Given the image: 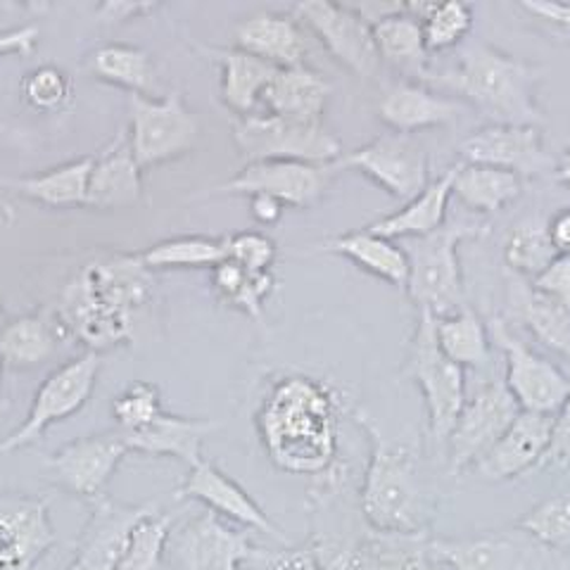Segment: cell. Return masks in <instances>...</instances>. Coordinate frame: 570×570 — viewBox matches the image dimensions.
Returning <instances> with one entry per match:
<instances>
[{
  "mask_svg": "<svg viewBox=\"0 0 570 570\" xmlns=\"http://www.w3.org/2000/svg\"><path fill=\"white\" fill-rule=\"evenodd\" d=\"M222 428L214 419H190L159 414L153 423L134 433H119L129 452L146 456H169L195 466L203 459V444Z\"/></svg>",
  "mask_w": 570,
  "mask_h": 570,
  "instance_id": "cell-27",
  "label": "cell"
},
{
  "mask_svg": "<svg viewBox=\"0 0 570 570\" xmlns=\"http://www.w3.org/2000/svg\"><path fill=\"white\" fill-rule=\"evenodd\" d=\"M226 259L236 262L243 269L264 274L274 272L278 245L262 230H240V234L226 236Z\"/></svg>",
  "mask_w": 570,
  "mask_h": 570,
  "instance_id": "cell-47",
  "label": "cell"
},
{
  "mask_svg": "<svg viewBox=\"0 0 570 570\" xmlns=\"http://www.w3.org/2000/svg\"><path fill=\"white\" fill-rule=\"evenodd\" d=\"M431 557L454 570H563L568 557L532 538L521 525L463 538H431Z\"/></svg>",
  "mask_w": 570,
  "mask_h": 570,
  "instance_id": "cell-10",
  "label": "cell"
},
{
  "mask_svg": "<svg viewBox=\"0 0 570 570\" xmlns=\"http://www.w3.org/2000/svg\"><path fill=\"white\" fill-rule=\"evenodd\" d=\"M530 285L570 307V255H559Z\"/></svg>",
  "mask_w": 570,
  "mask_h": 570,
  "instance_id": "cell-49",
  "label": "cell"
},
{
  "mask_svg": "<svg viewBox=\"0 0 570 570\" xmlns=\"http://www.w3.org/2000/svg\"><path fill=\"white\" fill-rule=\"evenodd\" d=\"M157 3H131V0H110V3L98 6V17L102 24H124L131 20H142L157 10Z\"/></svg>",
  "mask_w": 570,
  "mask_h": 570,
  "instance_id": "cell-53",
  "label": "cell"
},
{
  "mask_svg": "<svg viewBox=\"0 0 570 570\" xmlns=\"http://www.w3.org/2000/svg\"><path fill=\"white\" fill-rule=\"evenodd\" d=\"M142 198V169L129 148L127 129L94 155L91 178H88L86 207L91 209H129Z\"/></svg>",
  "mask_w": 570,
  "mask_h": 570,
  "instance_id": "cell-25",
  "label": "cell"
},
{
  "mask_svg": "<svg viewBox=\"0 0 570 570\" xmlns=\"http://www.w3.org/2000/svg\"><path fill=\"white\" fill-rule=\"evenodd\" d=\"M347 466H335L314 478L309 490L312 515L316 525L307 547L324 570H433L431 538H404L371 530L360 507L352 511L347 502Z\"/></svg>",
  "mask_w": 570,
  "mask_h": 570,
  "instance_id": "cell-3",
  "label": "cell"
},
{
  "mask_svg": "<svg viewBox=\"0 0 570 570\" xmlns=\"http://www.w3.org/2000/svg\"><path fill=\"white\" fill-rule=\"evenodd\" d=\"M515 525L528 530L532 538H538L549 549L570 557V483L542 499Z\"/></svg>",
  "mask_w": 570,
  "mask_h": 570,
  "instance_id": "cell-44",
  "label": "cell"
},
{
  "mask_svg": "<svg viewBox=\"0 0 570 570\" xmlns=\"http://www.w3.org/2000/svg\"><path fill=\"white\" fill-rule=\"evenodd\" d=\"M295 14L314 31L328 56L354 77L371 79L379 75L381 58L376 43H373L371 27L350 8V3L305 0L295 6Z\"/></svg>",
  "mask_w": 570,
  "mask_h": 570,
  "instance_id": "cell-17",
  "label": "cell"
},
{
  "mask_svg": "<svg viewBox=\"0 0 570 570\" xmlns=\"http://www.w3.org/2000/svg\"><path fill=\"white\" fill-rule=\"evenodd\" d=\"M452 181H454V169L450 167L442 176L433 178L419 195H414L402 209L387 214L376 222L366 224L364 228L387 240H400V238H423L435 234L438 228L448 224V207L452 198Z\"/></svg>",
  "mask_w": 570,
  "mask_h": 570,
  "instance_id": "cell-31",
  "label": "cell"
},
{
  "mask_svg": "<svg viewBox=\"0 0 570 570\" xmlns=\"http://www.w3.org/2000/svg\"><path fill=\"white\" fill-rule=\"evenodd\" d=\"M341 416L343 400L331 383L309 373H285L264 392L255 428L278 471L318 478L337 463Z\"/></svg>",
  "mask_w": 570,
  "mask_h": 570,
  "instance_id": "cell-2",
  "label": "cell"
},
{
  "mask_svg": "<svg viewBox=\"0 0 570 570\" xmlns=\"http://www.w3.org/2000/svg\"><path fill=\"white\" fill-rule=\"evenodd\" d=\"M409 10L421 22L423 41L428 52L452 50L466 41L473 31V6L459 0H442V3H409Z\"/></svg>",
  "mask_w": 570,
  "mask_h": 570,
  "instance_id": "cell-41",
  "label": "cell"
},
{
  "mask_svg": "<svg viewBox=\"0 0 570 570\" xmlns=\"http://www.w3.org/2000/svg\"><path fill=\"white\" fill-rule=\"evenodd\" d=\"M100 371V354L94 352H83L50 371L36 390L27 419L10 435L0 438V456L31 448L52 425L79 414L94 395Z\"/></svg>",
  "mask_w": 570,
  "mask_h": 570,
  "instance_id": "cell-11",
  "label": "cell"
},
{
  "mask_svg": "<svg viewBox=\"0 0 570 570\" xmlns=\"http://www.w3.org/2000/svg\"><path fill=\"white\" fill-rule=\"evenodd\" d=\"M253 547L247 532L205 509L174 523L165 554L176 570H245Z\"/></svg>",
  "mask_w": 570,
  "mask_h": 570,
  "instance_id": "cell-15",
  "label": "cell"
},
{
  "mask_svg": "<svg viewBox=\"0 0 570 570\" xmlns=\"http://www.w3.org/2000/svg\"><path fill=\"white\" fill-rule=\"evenodd\" d=\"M452 195L480 214H497L499 209L509 207L523 195L525 181L504 169H494L485 165L456 163Z\"/></svg>",
  "mask_w": 570,
  "mask_h": 570,
  "instance_id": "cell-35",
  "label": "cell"
},
{
  "mask_svg": "<svg viewBox=\"0 0 570 570\" xmlns=\"http://www.w3.org/2000/svg\"><path fill=\"white\" fill-rule=\"evenodd\" d=\"M6 309H3V299H0V328H3L6 326Z\"/></svg>",
  "mask_w": 570,
  "mask_h": 570,
  "instance_id": "cell-58",
  "label": "cell"
},
{
  "mask_svg": "<svg viewBox=\"0 0 570 570\" xmlns=\"http://www.w3.org/2000/svg\"><path fill=\"white\" fill-rule=\"evenodd\" d=\"M249 214L253 219L262 226H272L281 222L283 217V205L276 198H269V195H249Z\"/></svg>",
  "mask_w": 570,
  "mask_h": 570,
  "instance_id": "cell-55",
  "label": "cell"
},
{
  "mask_svg": "<svg viewBox=\"0 0 570 570\" xmlns=\"http://www.w3.org/2000/svg\"><path fill=\"white\" fill-rule=\"evenodd\" d=\"M492 343L502 350L507 360L504 385L521 412L557 416L570 397V376L547 356L528 347L504 318L494 316L490 324Z\"/></svg>",
  "mask_w": 570,
  "mask_h": 570,
  "instance_id": "cell-12",
  "label": "cell"
},
{
  "mask_svg": "<svg viewBox=\"0 0 570 570\" xmlns=\"http://www.w3.org/2000/svg\"><path fill=\"white\" fill-rule=\"evenodd\" d=\"M554 178L566 186H570V148L557 159V167H554Z\"/></svg>",
  "mask_w": 570,
  "mask_h": 570,
  "instance_id": "cell-56",
  "label": "cell"
},
{
  "mask_svg": "<svg viewBox=\"0 0 570 570\" xmlns=\"http://www.w3.org/2000/svg\"><path fill=\"white\" fill-rule=\"evenodd\" d=\"M544 69L509 56L488 43H471L461 50L454 69L433 77L440 88L456 94L490 124L513 127H542L544 112L538 102V88Z\"/></svg>",
  "mask_w": 570,
  "mask_h": 570,
  "instance_id": "cell-5",
  "label": "cell"
},
{
  "mask_svg": "<svg viewBox=\"0 0 570 570\" xmlns=\"http://www.w3.org/2000/svg\"><path fill=\"white\" fill-rule=\"evenodd\" d=\"M554 419L557 416L549 414L521 412L509 425V431L471 471H475V475L485 483H504V480H519L538 473L549 450Z\"/></svg>",
  "mask_w": 570,
  "mask_h": 570,
  "instance_id": "cell-23",
  "label": "cell"
},
{
  "mask_svg": "<svg viewBox=\"0 0 570 570\" xmlns=\"http://www.w3.org/2000/svg\"><path fill=\"white\" fill-rule=\"evenodd\" d=\"M230 136L245 163L333 165L343 157V142L324 121H297L276 115L234 117Z\"/></svg>",
  "mask_w": 570,
  "mask_h": 570,
  "instance_id": "cell-7",
  "label": "cell"
},
{
  "mask_svg": "<svg viewBox=\"0 0 570 570\" xmlns=\"http://www.w3.org/2000/svg\"><path fill=\"white\" fill-rule=\"evenodd\" d=\"M549 466H570V397L554 419V431H551V442L540 471Z\"/></svg>",
  "mask_w": 570,
  "mask_h": 570,
  "instance_id": "cell-50",
  "label": "cell"
},
{
  "mask_svg": "<svg viewBox=\"0 0 570 570\" xmlns=\"http://www.w3.org/2000/svg\"><path fill=\"white\" fill-rule=\"evenodd\" d=\"M402 379L419 385L431 435L438 444H448L461 409L466 404V371L440 350L435 341V316L431 312H419V324L402 366Z\"/></svg>",
  "mask_w": 570,
  "mask_h": 570,
  "instance_id": "cell-8",
  "label": "cell"
},
{
  "mask_svg": "<svg viewBox=\"0 0 570 570\" xmlns=\"http://www.w3.org/2000/svg\"><path fill=\"white\" fill-rule=\"evenodd\" d=\"M461 163L504 169L523 181L532 176L554 171L557 159L549 155L540 127H513V124H488L461 140Z\"/></svg>",
  "mask_w": 570,
  "mask_h": 570,
  "instance_id": "cell-19",
  "label": "cell"
},
{
  "mask_svg": "<svg viewBox=\"0 0 570 570\" xmlns=\"http://www.w3.org/2000/svg\"><path fill=\"white\" fill-rule=\"evenodd\" d=\"M463 110H466V105L461 100L433 94L431 88L414 81L390 83L376 105V112L385 127L392 134L404 136L450 127Z\"/></svg>",
  "mask_w": 570,
  "mask_h": 570,
  "instance_id": "cell-24",
  "label": "cell"
},
{
  "mask_svg": "<svg viewBox=\"0 0 570 570\" xmlns=\"http://www.w3.org/2000/svg\"><path fill=\"white\" fill-rule=\"evenodd\" d=\"M94 155L69 159L43 174H31L20 178H0V190L14 193L29 203H39L50 209L86 207L88 178H91Z\"/></svg>",
  "mask_w": 570,
  "mask_h": 570,
  "instance_id": "cell-30",
  "label": "cell"
},
{
  "mask_svg": "<svg viewBox=\"0 0 570 570\" xmlns=\"http://www.w3.org/2000/svg\"><path fill=\"white\" fill-rule=\"evenodd\" d=\"M22 98L33 112L58 115L75 100V81L56 65H41L22 79Z\"/></svg>",
  "mask_w": 570,
  "mask_h": 570,
  "instance_id": "cell-45",
  "label": "cell"
},
{
  "mask_svg": "<svg viewBox=\"0 0 570 570\" xmlns=\"http://www.w3.org/2000/svg\"><path fill=\"white\" fill-rule=\"evenodd\" d=\"M174 523L176 515L163 509L142 519L134 528L117 570H163L167 540Z\"/></svg>",
  "mask_w": 570,
  "mask_h": 570,
  "instance_id": "cell-43",
  "label": "cell"
},
{
  "mask_svg": "<svg viewBox=\"0 0 570 570\" xmlns=\"http://www.w3.org/2000/svg\"><path fill=\"white\" fill-rule=\"evenodd\" d=\"M547 234L559 255H570V207L551 214L547 222Z\"/></svg>",
  "mask_w": 570,
  "mask_h": 570,
  "instance_id": "cell-54",
  "label": "cell"
},
{
  "mask_svg": "<svg viewBox=\"0 0 570 570\" xmlns=\"http://www.w3.org/2000/svg\"><path fill=\"white\" fill-rule=\"evenodd\" d=\"M245 570H324L312 549L305 547H281V549H266L253 547L245 561Z\"/></svg>",
  "mask_w": 570,
  "mask_h": 570,
  "instance_id": "cell-48",
  "label": "cell"
},
{
  "mask_svg": "<svg viewBox=\"0 0 570 570\" xmlns=\"http://www.w3.org/2000/svg\"><path fill=\"white\" fill-rule=\"evenodd\" d=\"M337 171L354 169L371 178L397 200H412L428 184H431V165L428 153L416 136L383 134L366 146L352 153H343L335 163Z\"/></svg>",
  "mask_w": 570,
  "mask_h": 570,
  "instance_id": "cell-14",
  "label": "cell"
},
{
  "mask_svg": "<svg viewBox=\"0 0 570 570\" xmlns=\"http://www.w3.org/2000/svg\"><path fill=\"white\" fill-rule=\"evenodd\" d=\"M127 115L124 129L142 171L186 157L200 140V121L181 91L157 98L127 96Z\"/></svg>",
  "mask_w": 570,
  "mask_h": 570,
  "instance_id": "cell-9",
  "label": "cell"
},
{
  "mask_svg": "<svg viewBox=\"0 0 570 570\" xmlns=\"http://www.w3.org/2000/svg\"><path fill=\"white\" fill-rule=\"evenodd\" d=\"M373 43H376L381 62L385 60L395 69L406 71V75H425L428 48L423 41L421 22L416 14L404 3L400 10L381 17L379 22L371 24Z\"/></svg>",
  "mask_w": 570,
  "mask_h": 570,
  "instance_id": "cell-36",
  "label": "cell"
},
{
  "mask_svg": "<svg viewBox=\"0 0 570 570\" xmlns=\"http://www.w3.org/2000/svg\"><path fill=\"white\" fill-rule=\"evenodd\" d=\"M86 65L98 81L117 86L127 96L157 98V69L148 50L129 43H102L88 56Z\"/></svg>",
  "mask_w": 570,
  "mask_h": 570,
  "instance_id": "cell-34",
  "label": "cell"
},
{
  "mask_svg": "<svg viewBox=\"0 0 570 570\" xmlns=\"http://www.w3.org/2000/svg\"><path fill=\"white\" fill-rule=\"evenodd\" d=\"M46 499L0 492V570H33L56 547Z\"/></svg>",
  "mask_w": 570,
  "mask_h": 570,
  "instance_id": "cell-20",
  "label": "cell"
},
{
  "mask_svg": "<svg viewBox=\"0 0 570 570\" xmlns=\"http://www.w3.org/2000/svg\"><path fill=\"white\" fill-rule=\"evenodd\" d=\"M307 255H337L360 266L362 272L376 276L397 291L406 288L409 262L400 243L371 234L364 226L350 234L326 238L305 249Z\"/></svg>",
  "mask_w": 570,
  "mask_h": 570,
  "instance_id": "cell-29",
  "label": "cell"
},
{
  "mask_svg": "<svg viewBox=\"0 0 570 570\" xmlns=\"http://www.w3.org/2000/svg\"><path fill=\"white\" fill-rule=\"evenodd\" d=\"M236 48L249 52L276 69L302 67L309 52V39L302 24L283 12L249 14L234 27Z\"/></svg>",
  "mask_w": 570,
  "mask_h": 570,
  "instance_id": "cell-26",
  "label": "cell"
},
{
  "mask_svg": "<svg viewBox=\"0 0 570 570\" xmlns=\"http://www.w3.org/2000/svg\"><path fill=\"white\" fill-rule=\"evenodd\" d=\"M333 83L309 69L307 65L278 69L272 83L266 86L262 105L266 115H276L297 121H324Z\"/></svg>",
  "mask_w": 570,
  "mask_h": 570,
  "instance_id": "cell-32",
  "label": "cell"
},
{
  "mask_svg": "<svg viewBox=\"0 0 570 570\" xmlns=\"http://www.w3.org/2000/svg\"><path fill=\"white\" fill-rule=\"evenodd\" d=\"M127 454L129 450L119 433L110 431L62 444L58 452L48 456L46 466L65 492L94 504L96 499L105 497L107 485H110L112 475Z\"/></svg>",
  "mask_w": 570,
  "mask_h": 570,
  "instance_id": "cell-18",
  "label": "cell"
},
{
  "mask_svg": "<svg viewBox=\"0 0 570 570\" xmlns=\"http://www.w3.org/2000/svg\"><path fill=\"white\" fill-rule=\"evenodd\" d=\"M3 371H6V364H3V360H0V381H3Z\"/></svg>",
  "mask_w": 570,
  "mask_h": 570,
  "instance_id": "cell-59",
  "label": "cell"
},
{
  "mask_svg": "<svg viewBox=\"0 0 570 570\" xmlns=\"http://www.w3.org/2000/svg\"><path fill=\"white\" fill-rule=\"evenodd\" d=\"M559 257L547 234V224L528 219L511 228L504 243L507 269L525 283H532Z\"/></svg>",
  "mask_w": 570,
  "mask_h": 570,
  "instance_id": "cell-42",
  "label": "cell"
},
{
  "mask_svg": "<svg viewBox=\"0 0 570 570\" xmlns=\"http://www.w3.org/2000/svg\"><path fill=\"white\" fill-rule=\"evenodd\" d=\"M62 343L69 337L52 309H36L0 328V360L12 368H33L52 360Z\"/></svg>",
  "mask_w": 570,
  "mask_h": 570,
  "instance_id": "cell-33",
  "label": "cell"
},
{
  "mask_svg": "<svg viewBox=\"0 0 570 570\" xmlns=\"http://www.w3.org/2000/svg\"><path fill=\"white\" fill-rule=\"evenodd\" d=\"M483 226L469 222H452L435 234L412 238L402 245L409 262L406 293L419 312L444 316L466 305L463 299V274L459 262V245L478 238Z\"/></svg>",
  "mask_w": 570,
  "mask_h": 570,
  "instance_id": "cell-6",
  "label": "cell"
},
{
  "mask_svg": "<svg viewBox=\"0 0 570 570\" xmlns=\"http://www.w3.org/2000/svg\"><path fill=\"white\" fill-rule=\"evenodd\" d=\"M519 414L521 409L511 397L504 381H492L483 390H478L463 404L448 438L450 473L459 475L473 469L494 448L499 438L509 431V425Z\"/></svg>",
  "mask_w": 570,
  "mask_h": 570,
  "instance_id": "cell-16",
  "label": "cell"
},
{
  "mask_svg": "<svg viewBox=\"0 0 570 570\" xmlns=\"http://www.w3.org/2000/svg\"><path fill=\"white\" fill-rule=\"evenodd\" d=\"M212 291L217 295L222 305L243 312L245 316L255 318L257 324L264 321V305L276 288L274 272L255 274L247 272L236 262L224 259L219 266H214L209 274Z\"/></svg>",
  "mask_w": 570,
  "mask_h": 570,
  "instance_id": "cell-40",
  "label": "cell"
},
{
  "mask_svg": "<svg viewBox=\"0 0 570 570\" xmlns=\"http://www.w3.org/2000/svg\"><path fill=\"white\" fill-rule=\"evenodd\" d=\"M511 307L521 316L530 333L549 350L570 360V307L563 302L534 291L530 283L515 278L511 288Z\"/></svg>",
  "mask_w": 570,
  "mask_h": 570,
  "instance_id": "cell-37",
  "label": "cell"
},
{
  "mask_svg": "<svg viewBox=\"0 0 570 570\" xmlns=\"http://www.w3.org/2000/svg\"><path fill=\"white\" fill-rule=\"evenodd\" d=\"M159 511V502L124 504L110 497H100L91 504V513L75 547L69 570H117L134 528Z\"/></svg>",
  "mask_w": 570,
  "mask_h": 570,
  "instance_id": "cell-21",
  "label": "cell"
},
{
  "mask_svg": "<svg viewBox=\"0 0 570 570\" xmlns=\"http://www.w3.org/2000/svg\"><path fill=\"white\" fill-rule=\"evenodd\" d=\"M0 214H3V219L10 224L14 222V209H12V203L8 200V195L0 190Z\"/></svg>",
  "mask_w": 570,
  "mask_h": 570,
  "instance_id": "cell-57",
  "label": "cell"
},
{
  "mask_svg": "<svg viewBox=\"0 0 570 570\" xmlns=\"http://www.w3.org/2000/svg\"><path fill=\"white\" fill-rule=\"evenodd\" d=\"M110 412L115 419V431L119 433L140 431V428L153 423L159 414H165L163 392H159L155 383L134 381L112 400Z\"/></svg>",
  "mask_w": 570,
  "mask_h": 570,
  "instance_id": "cell-46",
  "label": "cell"
},
{
  "mask_svg": "<svg viewBox=\"0 0 570 570\" xmlns=\"http://www.w3.org/2000/svg\"><path fill=\"white\" fill-rule=\"evenodd\" d=\"M140 262L150 274L155 272H186L214 269L226 259V236H171L142 249Z\"/></svg>",
  "mask_w": 570,
  "mask_h": 570,
  "instance_id": "cell-39",
  "label": "cell"
},
{
  "mask_svg": "<svg viewBox=\"0 0 570 570\" xmlns=\"http://www.w3.org/2000/svg\"><path fill=\"white\" fill-rule=\"evenodd\" d=\"M519 8L528 12L532 20L544 22L551 29L570 31V3H557V0H521Z\"/></svg>",
  "mask_w": 570,
  "mask_h": 570,
  "instance_id": "cell-52",
  "label": "cell"
},
{
  "mask_svg": "<svg viewBox=\"0 0 570 570\" xmlns=\"http://www.w3.org/2000/svg\"><path fill=\"white\" fill-rule=\"evenodd\" d=\"M39 39H41V31L33 24H22V27L0 31V58H10V56L29 58L33 56L36 46H39Z\"/></svg>",
  "mask_w": 570,
  "mask_h": 570,
  "instance_id": "cell-51",
  "label": "cell"
},
{
  "mask_svg": "<svg viewBox=\"0 0 570 570\" xmlns=\"http://www.w3.org/2000/svg\"><path fill=\"white\" fill-rule=\"evenodd\" d=\"M352 416L371 442L368 466L356 494L364 523L385 534L428 538L435 515V492L423 469L419 440H392L364 412Z\"/></svg>",
  "mask_w": 570,
  "mask_h": 570,
  "instance_id": "cell-4",
  "label": "cell"
},
{
  "mask_svg": "<svg viewBox=\"0 0 570 570\" xmlns=\"http://www.w3.org/2000/svg\"><path fill=\"white\" fill-rule=\"evenodd\" d=\"M176 497L200 502L207 511L217 513L219 519L262 532L266 538L276 540L281 547L291 544L288 534L264 513V509L255 499L249 497L234 478L226 475L217 463H212L207 459H200L195 466H190L181 488L176 490Z\"/></svg>",
  "mask_w": 570,
  "mask_h": 570,
  "instance_id": "cell-22",
  "label": "cell"
},
{
  "mask_svg": "<svg viewBox=\"0 0 570 570\" xmlns=\"http://www.w3.org/2000/svg\"><path fill=\"white\" fill-rule=\"evenodd\" d=\"M207 60L219 67L222 83L219 94L226 110L234 117L255 115L262 105L266 86L276 77V67L264 62L240 48H217V46H198Z\"/></svg>",
  "mask_w": 570,
  "mask_h": 570,
  "instance_id": "cell-28",
  "label": "cell"
},
{
  "mask_svg": "<svg viewBox=\"0 0 570 570\" xmlns=\"http://www.w3.org/2000/svg\"><path fill=\"white\" fill-rule=\"evenodd\" d=\"M153 297L155 281L140 255L105 253L69 276L52 314L69 343L102 354L136 341Z\"/></svg>",
  "mask_w": 570,
  "mask_h": 570,
  "instance_id": "cell-1",
  "label": "cell"
},
{
  "mask_svg": "<svg viewBox=\"0 0 570 570\" xmlns=\"http://www.w3.org/2000/svg\"><path fill=\"white\" fill-rule=\"evenodd\" d=\"M435 341L444 356H450L463 371L480 368L490 362V328L469 305L452 314L435 316Z\"/></svg>",
  "mask_w": 570,
  "mask_h": 570,
  "instance_id": "cell-38",
  "label": "cell"
},
{
  "mask_svg": "<svg viewBox=\"0 0 570 570\" xmlns=\"http://www.w3.org/2000/svg\"><path fill=\"white\" fill-rule=\"evenodd\" d=\"M341 174L333 165L307 163H249L234 178L203 193V198H230V195H269L283 207L309 209L321 203L333 178Z\"/></svg>",
  "mask_w": 570,
  "mask_h": 570,
  "instance_id": "cell-13",
  "label": "cell"
}]
</instances>
